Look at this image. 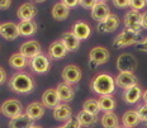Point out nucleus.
<instances>
[{"label": "nucleus", "instance_id": "obj_28", "mask_svg": "<svg viewBox=\"0 0 147 128\" xmlns=\"http://www.w3.org/2000/svg\"><path fill=\"white\" fill-rule=\"evenodd\" d=\"M69 13H70V9L65 4H62V3H57L53 7V9H52V17L56 20H65L69 17Z\"/></svg>", "mask_w": 147, "mask_h": 128}, {"label": "nucleus", "instance_id": "obj_6", "mask_svg": "<svg viewBox=\"0 0 147 128\" xmlns=\"http://www.w3.org/2000/svg\"><path fill=\"white\" fill-rule=\"evenodd\" d=\"M117 67L121 72H129V74H133L134 70L137 69V61L132 55L123 53L118 57Z\"/></svg>", "mask_w": 147, "mask_h": 128}, {"label": "nucleus", "instance_id": "obj_9", "mask_svg": "<svg viewBox=\"0 0 147 128\" xmlns=\"http://www.w3.org/2000/svg\"><path fill=\"white\" fill-rule=\"evenodd\" d=\"M19 53H22L26 59H34L38 55H41V44L37 41H27L20 47Z\"/></svg>", "mask_w": 147, "mask_h": 128}, {"label": "nucleus", "instance_id": "obj_32", "mask_svg": "<svg viewBox=\"0 0 147 128\" xmlns=\"http://www.w3.org/2000/svg\"><path fill=\"white\" fill-rule=\"evenodd\" d=\"M82 110L88 112V113H90V114L96 115L100 112L99 102L95 100V99H88L86 102L84 103V105H82Z\"/></svg>", "mask_w": 147, "mask_h": 128}, {"label": "nucleus", "instance_id": "obj_2", "mask_svg": "<svg viewBox=\"0 0 147 128\" xmlns=\"http://www.w3.org/2000/svg\"><path fill=\"white\" fill-rule=\"evenodd\" d=\"M9 85H10L11 90L15 91V93H19V94L29 93V91H32L33 88H34V83H33L32 77H29L28 75L23 74V72L15 74L13 77L10 79Z\"/></svg>", "mask_w": 147, "mask_h": 128}, {"label": "nucleus", "instance_id": "obj_47", "mask_svg": "<svg viewBox=\"0 0 147 128\" xmlns=\"http://www.w3.org/2000/svg\"><path fill=\"white\" fill-rule=\"evenodd\" d=\"M119 128H127V127H124V126H123V127H119Z\"/></svg>", "mask_w": 147, "mask_h": 128}, {"label": "nucleus", "instance_id": "obj_43", "mask_svg": "<svg viewBox=\"0 0 147 128\" xmlns=\"http://www.w3.org/2000/svg\"><path fill=\"white\" fill-rule=\"evenodd\" d=\"M142 98H143V100H145V103L147 104V90L143 93V95H142Z\"/></svg>", "mask_w": 147, "mask_h": 128}, {"label": "nucleus", "instance_id": "obj_30", "mask_svg": "<svg viewBox=\"0 0 147 128\" xmlns=\"http://www.w3.org/2000/svg\"><path fill=\"white\" fill-rule=\"evenodd\" d=\"M102 124L104 128H119L118 117L113 112H107L102 118Z\"/></svg>", "mask_w": 147, "mask_h": 128}, {"label": "nucleus", "instance_id": "obj_10", "mask_svg": "<svg viewBox=\"0 0 147 128\" xmlns=\"http://www.w3.org/2000/svg\"><path fill=\"white\" fill-rule=\"evenodd\" d=\"M51 63L50 60L45 55H38L37 57L30 60V69L37 74H46L50 70Z\"/></svg>", "mask_w": 147, "mask_h": 128}, {"label": "nucleus", "instance_id": "obj_5", "mask_svg": "<svg viewBox=\"0 0 147 128\" xmlns=\"http://www.w3.org/2000/svg\"><path fill=\"white\" fill-rule=\"evenodd\" d=\"M1 113L5 115V117L10 118H17L19 117L20 114H23V106H22V103L17 99H9V100H5L1 105Z\"/></svg>", "mask_w": 147, "mask_h": 128}, {"label": "nucleus", "instance_id": "obj_13", "mask_svg": "<svg viewBox=\"0 0 147 128\" xmlns=\"http://www.w3.org/2000/svg\"><path fill=\"white\" fill-rule=\"evenodd\" d=\"M67 48L66 46L63 44V42L61 41H55L52 42L48 47V55L52 57L53 60H60V59H63V57L67 55Z\"/></svg>", "mask_w": 147, "mask_h": 128}, {"label": "nucleus", "instance_id": "obj_12", "mask_svg": "<svg viewBox=\"0 0 147 128\" xmlns=\"http://www.w3.org/2000/svg\"><path fill=\"white\" fill-rule=\"evenodd\" d=\"M137 83H138L137 77L133 74H129V72H121V74L117 76V79H115V84H117L119 88L125 89V90L129 89V88L136 86Z\"/></svg>", "mask_w": 147, "mask_h": 128}, {"label": "nucleus", "instance_id": "obj_11", "mask_svg": "<svg viewBox=\"0 0 147 128\" xmlns=\"http://www.w3.org/2000/svg\"><path fill=\"white\" fill-rule=\"evenodd\" d=\"M60 98L59 94H57L56 89H47L42 95V104H43L46 108L50 109H55L60 105Z\"/></svg>", "mask_w": 147, "mask_h": 128}, {"label": "nucleus", "instance_id": "obj_45", "mask_svg": "<svg viewBox=\"0 0 147 128\" xmlns=\"http://www.w3.org/2000/svg\"><path fill=\"white\" fill-rule=\"evenodd\" d=\"M96 1H98V3H104L105 0H96Z\"/></svg>", "mask_w": 147, "mask_h": 128}, {"label": "nucleus", "instance_id": "obj_17", "mask_svg": "<svg viewBox=\"0 0 147 128\" xmlns=\"http://www.w3.org/2000/svg\"><path fill=\"white\" fill-rule=\"evenodd\" d=\"M109 15H110V10L108 5L104 4V3H98L95 7L91 9V18L98 20V22H103Z\"/></svg>", "mask_w": 147, "mask_h": 128}, {"label": "nucleus", "instance_id": "obj_15", "mask_svg": "<svg viewBox=\"0 0 147 128\" xmlns=\"http://www.w3.org/2000/svg\"><path fill=\"white\" fill-rule=\"evenodd\" d=\"M34 126V121L27 114H20L19 117L13 118L9 122V128H32Z\"/></svg>", "mask_w": 147, "mask_h": 128}, {"label": "nucleus", "instance_id": "obj_23", "mask_svg": "<svg viewBox=\"0 0 147 128\" xmlns=\"http://www.w3.org/2000/svg\"><path fill=\"white\" fill-rule=\"evenodd\" d=\"M57 94H59V98L61 102H71V100L74 99V90H72V88L70 86L69 84H66V83H63V84H60L59 86H57Z\"/></svg>", "mask_w": 147, "mask_h": 128}, {"label": "nucleus", "instance_id": "obj_21", "mask_svg": "<svg viewBox=\"0 0 147 128\" xmlns=\"http://www.w3.org/2000/svg\"><path fill=\"white\" fill-rule=\"evenodd\" d=\"M142 95H143V93H142V90H141V88L138 85H136V86L129 88V89H127L124 91L123 99L128 104H134V103H137L141 99Z\"/></svg>", "mask_w": 147, "mask_h": 128}, {"label": "nucleus", "instance_id": "obj_8", "mask_svg": "<svg viewBox=\"0 0 147 128\" xmlns=\"http://www.w3.org/2000/svg\"><path fill=\"white\" fill-rule=\"evenodd\" d=\"M109 51L104 47H94L93 50L89 53V59H90V62L94 63V65H103V63L108 62L109 61Z\"/></svg>", "mask_w": 147, "mask_h": 128}, {"label": "nucleus", "instance_id": "obj_44", "mask_svg": "<svg viewBox=\"0 0 147 128\" xmlns=\"http://www.w3.org/2000/svg\"><path fill=\"white\" fill-rule=\"evenodd\" d=\"M32 1H34V3H43V1H46V0H32Z\"/></svg>", "mask_w": 147, "mask_h": 128}, {"label": "nucleus", "instance_id": "obj_26", "mask_svg": "<svg viewBox=\"0 0 147 128\" xmlns=\"http://www.w3.org/2000/svg\"><path fill=\"white\" fill-rule=\"evenodd\" d=\"M140 117L137 110H127L122 117V123L127 128H133L140 123Z\"/></svg>", "mask_w": 147, "mask_h": 128}, {"label": "nucleus", "instance_id": "obj_34", "mask_svg": "<svg viewBox=\"0 0 147 128\" xmlns=\"http://www.w3.org/2000/svg\"><path fill=\"white\" fill-rule=\"evenodd\" d=\"M137 113H138L140 121L147 124V104H146V105L140 106V108H138V110H137Z\"/></svg>", "mask_w": 147, "mask_h": 128}, {"label": "nucleus", "instance_id": "obj_39", "mask_svg": "<svg viewBox=\"0 0 147 128\" xmlns=\"http://www.w3.org/2000/svg\"><path fill=\"white\" fill-rule=\"evenodd\" d=\"M11 5V0H0V9H8Z\"/></svg>", "mask_w": 147, "mask_h": 128}, {"label": "nucleus", "instance_id": "obj_3", "mask_svg": "<svg viewBox=\"0 0 147 128\" xmlns=\"http://www.w3.org/2000/svg\"><path fill=\"white\" fill-rule=\"evenodd\" d=\"M140 42V33L132 32V30L124 29L122 33L115 37L114 39V47L122 48V47H128V46H132L134 43H138Z\"/></svg>", "mask_w": 147, "mask_h": 128}, {"label": "nucleus", "instance_id": "obj_27", "mask_svg": "<svg viewBox=\"0 0 147 128\" xmlns=\"http://www.w3.org/2000/svg\"><path fill=\"white\" fill-rule=\"evenodd\" d=\"M76 119L79 121V123H80L81 127H91V126H94V124L96 123L98 118H96V115L90 114V113H88V112H85V110H81L80 113L78 114Z\"/></svg>", "mask_w": 147, "mask_h": 128}, {"label": "nucleus", "instance_id": "obj_38", "mask_svg": "<svg viewBox=\"0 0 147 128\" xmlns=\"http://www.w3.org/2000/svg\"><path fill=\"white\" fill-rule=\"evenodd\" d=\"M61 3L62 4H65L67 8H75L76 5L79 4V0H61Z\"/></svg>", "mask_w": 147, "mask_h": 128}, {"label": "nucleus", "instance_id": "obj_1", "mask_svg": "<svg viewBox=\"0 0 147 128\" xmlns=\"http://www.w3.org/2000/svg\"><path fill=\"white\" fill-rule=\"evenodd\" d=\"M114 88H115V81L108 74H99L91 81V89L96 94H100V96L110 95L114 91Z\"/></svg>", "mask_w": 147, "mask_h": 128}, {"label": "nucleus", "instance_id": "obj_4", "mask_svg": "<svg viewBox=\"0 0 147 128\" xmlns=\"http://www.w3.org/2000/svg\"><path fill=\"white\" fill-rule=\"evenodd\" d=\"M125 29L132 30L136 33H141L142 27V14L138 10H129L124 17Z\"/></svg>", "mask_w": 147, "mask_h": 128}, {"label": "nucleus", "instance_id": "obj_36", "mask_svg": "<svg viewBox=\"0 0 147 128\" xmlns=\"http://www.w3.org/2000/svg\"><path fill=\"white\" fill-rule=\"evenodd\" d=\"M79 4L85 9H93L98 4L96 0H79Z\"/></svg>", "mask_w": 147, "mask_h": 128}, {"label": "nucleus", "instance_id": "obj_22", "mask_svg": "<svg viewBox=\"0 0 147 128\" xmlns=\"http://www.w3.org/2000/svg\"><path fill=\"white\" fill-rule=\"evenodd\" d=\"M26 114L28 115L29 118H32L33 121H37V119H41L45 114V108L41 103H30V104L27 106L26 109Z\"/></svg>", "mask_w": 147, "mask_h": 128}, {"label": "nucleus", "instance_id": "obj_18", "mask_svg": "<svg viewBox=\"0 0 147 128\" xmlns=\"http://www.w3.org/2000/svg\"><path fill=\"white\" fill-rule=\"evenodd\" d=\"M17 14H18V18L20 19V22H23V20H32L37 15V9L32 4H23L18 8Z\"/></svg>", "mask_w": 147, "mask_h": 128}, {"label": "nucleus", "instance_id": "obj_35", "mask_svg": "<svg viewBox=\"0 0 147 128\" xmlns=\"http://www.w3.org/2000/svg\"><path fill=\"white\" fill-rule=\"evenodd\" d=\"M80 123H79V121L76 119V118H71V119H69L66 122L63 126H61L59 128H80Z\"/></svg>", "mask_w": 147, "mask_h": 128}, {"label": "nucleus", "instance_id": "obj_19", "mask_svg": "<svg viewBox=\"0 0 147 128\" xmlns=\"http://www.w3.org/2000/svg\"><path fill=\"white\" fill-rule=\"evenodd\" d=\"M61 41H62L63 44L66 46L67 51H71V52H74V51H78L79 47H80V39L76 37V36L72 32L63 33Z\"/></svg>", "mask_w": 147, "mask_h": 128}, {"label": "nucleus", "instance_id": "obj_46", "mask_svg": "<svg viewBox=\"0 0 147 128\" xmlns=\"http://www.w3.org/2000/svg\"><path fill=\"white\" fill-rule=\"evenodd\" d=\"M32 128H42V127H39V126H33Z\"/></svg>", "mask_w": 147, "mask_h": 128}, {"label": "nucleus", "instance_id": "obj_29", "mask_svg": "<svg viewBox=\"0 0 147 128\" xmlns=\"http://www.w3.org/2000/svg\"><path fill=\"white\" fill-rule=\"evenodd\" d=\"M99 106H100V110L103 112H113L115 108V100L112 98L110 95H102L99 99Z\"/></svg>", "mask_w": 147, "mask_h": 128}, {"label": "nucleus", "instance_id": "obj_14", "mask_svg": "<svg viewBox=\"0 0 147 128\" xmlns=\"http://www.w3.org/2000/svg\"><path fill=\"white\" fill-rule=\"evenodd\" d=\"M118 26H119V18L114 14H110L108 18H105L103 22L99 23L98 30L103 32V33H109V32H113V30L117 29Z\"/></svg>", "mask_w": 147, "mask_h": 128}, {"label": "nucleus", "instance_id": "obj_37", "mask_svg": "<svg viewBox=\"0 0 147 128\" xmlns=\"http://www.w3.org/2000/svg\"><path fill=\"white\" fill-rule=\"evenodd\" d=\"M113 4L119 9H123L125 7H129V0H113Z\"/></svg>", "mask_w": 147, "mask_h": 128}, {"label": "nucleus", "instance_id": "obj_20", "mask_svg": "<svg viewBox=\"0 0 147 128\" xmlns=\"http://www.w3.org/2000/svg\"><path fill=\"white\" fill-rule=\"evenodd\" d=\"M72 115V110L69 105L66 104H60L57 108L53 109V117L56 121L59 122H67L69 119H71Z\"/></svg>", "mask_w": 147, "mask_h": 128}, {"label": "nucleus", "instance_id": "obj_41", "mask_svg": "<svg viewBox=\"0 0 147 128\" xmlns=\"http://www.w3.org/2000/svg\"><path fill=\"white\" fill-rule=\"evenodd\" d=\"M138 48L141 51H145V52H147V37H146V39L142 42L140 46H138Z\"/></svg>", "mask_w": 147, "mask_h": 128}, {"label": "nucleus", "instance_id": "obj_48", "mask_svg": "<svg viewBox=\"0 0 147 128\" xmlns=\"http://www.w3.org/2000/svg\"><path fill=\"white\" fill-rule=\"evenodd\" d=\"M0 113H1V108H0Z\"/></svg>", "mask_w": 147, "mask_h": 128}, {"label": "nucleus", "instance_id": "obj_25", "mask_svg": "<svg viewBox=\"0 0 147 128\" xmlns=\"http://www.w3.org/2000/svg\"><path fill=\"white\" fill-rule=\"evenodd\" d=\"M18 30H19V36L28 37L37 32V24L33 20H23L18 24Z\"/></svg>", "mask_w": 147, "mask_h": 128}, {"label": "nucleus", "instance_id": "obj_42", "mask_svg": "<svg viewBox=\"0 0 147 128\" xmlns=\"http://www.w3.org/2000/svg\"><path fill=\"white\" fill-rule=\"evenodd\" d=\"M142 27L143 28H147V13L142 15Z\"/></svg>", "mask_w": 147, "mask_h": 128}, {"label": "nucleus", "instance_id": "obj_40", "mask_svg": "<svg viewBox=\"0 0 147 128\" xmlns=\"http://www.w3.org/2000/svg\"><path fill=\"white\" fill-rule=\"evenodd\" d=\"M7 81V72L3 67H0V85L4 84Z\"/></svg>", "mask_w": 147, "mask_h": 128}, {"label": "nucleus", "instance_id": "obj_33", "mask_svg": "<svg viewBox=\"0 0 147 128\" xmlns=\"http://www.w3.org/2000/svg\"><path fill=\"white\" fill-rule=\"evenodd\" d=\"M147 0H129V7L132 10H141L146 7Z\"/></svg>", "mask_w": 147, "mask_h": 128}, {"label": "nucleus", "instance_id": "obj_7", "mask_svg": "<svg viewBox=\"0 0 147 128\" xmlns=\"http://www.w3.org/2000/svg\"><path fill=\"white\" fill-rule=\"evenodd\" d=\"M81 69L76 65H69L63 69L62 71V79L65 80L66 84H76L81 80Z\"/></svg>", "mask_w": 147, "mask_h": 128}, {"label": "nucleus", "instance_id": "obj_16", "mask_svg": "<svg viewBox=\"0 0 147 128\" xmlns=\"http://www.w3.org/2000/svg\"><path fill=\"white\" fill-rule=\"evenodd\" d=\"M0 34L3 36L5 39L8 41H11V39H15L19 36V30H18V26H15L14 23H4L0 26Z\"/></svg>", "mask_w": 147, "mask_h": 128}, {"label": "nucleus", "instance_id": "obj_31", "mask_svg": "<svg viewBox=\"0 0 147 128\" xmlns=\"http://www.w3.org/2000/svg\"><path fill=\"white\" fill-rule=\"evenodd\" d=\"M27 60L28 59H26L22 53H14V55H11V57L9 59V65L13 69H17V70L24 69L27 66V63H28Z\"/></svg>", "mask_w": 147, "mask_h": 128}, {"label": "nucleus", "instance_id": "obj_24", "mask_svg": "<svg viewBox=\"0 0 147 128\" xmlns=\"http://www.w3.org/2000/svg\"><path fill=\"white\" fill-rule=\"evenodd\" d=\"M90 32H91L90 27L85 22H78L74 24V27H72V33L80 39V41L81 39H86L89 36H90Z\"/></svg>", "mask_w": 147, "mask_h": 128}]
</instances>
